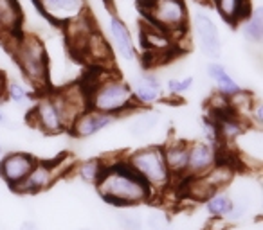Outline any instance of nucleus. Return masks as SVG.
<instances>
[{"label": "nucleus", "mask_w": 263, "mask_h": 230, "mask_svg": "<svg viewBox=\"0 0 263 230\" xmlns=\"http://www.w3.org/2000/svg\"><path fill=\"white\" fill-rule=\"evenodd\" d=\"M96 191L114 207H139L154 200L146 183L124 164V160H105V171L96 183Z\"/></svg>", "instance_id": "1"}, {"label": "nucleus", "mask_w": 263, "mask_h": 230, "mask_svg": "<svg viewBox=\"0 0 263 230\" xmlns=\"http://www.w3.org/2000/svg\"><path fill=\"white\" fill-rule=\"evenodd\" d=\"M87 92V104L90 110L119 117L123 113L136 112L139 106L134 101L130 85L123 77L110 72L96 74L88 85H83Z\"/></svg>", "instance_id": "2"}, {"label": "nucleus", "mask_w": 263, "mask_h": 230, "mask_svg": "<svg viewBox=\"0 0 263 230\" xmlns=\"http://www.w3.org/2000/svg\"><path fill=\"white\" fill-rule=\"evenodd\" d=\"M8 41L24 79L34 90H47L51 85V58L40 38L31 33H20Z\"/></svg>", "instance_id": "3"}, {"label": "nucleus", "mask_w": 263, "mask_h": 230, "mask_svg": "<svg viewBox=\"0 0 263 230\" xmlns=\"http://www.w3.org/2000/svg\"><path fill=\"white\" fill-rule=\"evenodd\" d=\"M123 160L132 171L146 183V187L152 191L154 198L166 194V191L170 187H173V176L168 171V168H166L162 150L159 144H150V146L134 150Z\"/></svg>", "instance_id": "4"}, {"label": "nucleus", "mask_w": 263, "mask_h": 230, "mask_svg": "<svg viewBox=\"0 0 263 230\" xmlns=\"http://www.w3.org/2000/svg\"><path fill=\"white\" fill-rule=\"evenodd\" d=\"M141 9L146 15L148 22L161 27L162 31L179 41L190 26V13L184 0H141Z\"/></svg>", "instance_id": "5"}, {"label": "nucleus", "mask_w": 263, "mask_h": 230, "mask_svg": "<svg viewBox=\"0 0 263 230\" xmlns=\"http://www.w3.org/2000/svg\"><path fill=\"white\" fill-rule=\"evenodd\" d=\"M234 176V169L229 162H218L209 173L195 178L180 180V198H186L195 203L205 201L216 191H223L231 185Z\"/></svg>", "instance_id": "6"}, {"label": "nucleus", "mask_w": 263, "mask_h": 230, "mask_svg": "<svg viewBox=\"0 0 263 230\" xmlns=\"http://www.w3.org/2000/svg\"><path fill=\"white\" fill-rule=\"evenodd\" d=\"M29 122L34 130L47 133V135H60V133L69 130V122H67L52 92L42 95V97H38V101L33 102Z\"/></svg>", "instance_id": "7"}, {"label": "nucleus", "mask_w": 263, "mask_h": 230, "mask_svg": "<svg viewBox=\"0 0 263 230\" xmlns=\"http://www.w3.org/2000/svg\"><path fill=\"white\" fill-rule=\"evenodd\" d=\"M65 160L67 158H54V160H36V165L31 169L27 178L13 191L24 194H38L47 191L54 185L56 180L62 178L65 173Z\"/></svg>", "instance_id": "8"}, {"label": "nucleus", "mask_w": 263, "mask_h": 230, "mask_svg": "<svg viewBox=\"0 0 263 230\" xmlns=\"http://www.w3.org/2000/svg\"><path fill=\"white\" fill-rule=\"evenodd\" d=\"M218 162H222L218 146H213V144L204 142V140H191L190 151H187V168L184 178H195V176L205 175Z\"/></svg>", "instance_id": "9"}, {"label": "nucleus", "mask_w": 263, "mask_h": 230, "mask_svg": "<svg viewBox=\"0 0 263 230\" xmlns=\"http://www.w3.org/2000/svg\"><path fill=\"white\" fill-rule=\"evenodd\" d=\"M193 29L202 54L211 61H216L222 56V40H220V33L215 20L205 13L197 11L193 16Z\"/></svg>", "instance_id": "10"}, {"label": "nucleus", "mask_w": 263, "mask_h": 230, "mask_svg": "<svg viewBox=\"0 0 263 230\" xmlns=\"http://www.w3.org/2000/svg\"><path fill=\"white\" fill-rule=\"evenodd\" d=\"M36 160L38 158L26 151H9L0 158V178L4 180L6 185L15 189L27 178L31 169L36 165Z\"/></svg>", "instance_id": "11"}, {"label": "nucleus", "mask_w": 263, "mask_h": 230, "mask_svg": "<svg viewBox=\"0 0 263 230\" xmlns=\"http://www.w3.org/2000/svg\"><path fill=\"white\" fill-rule=\"evenodd\" d=\"M33 4L38 8L42 16L58 26H63L87 11L85 0H33Z\"/></svg>", "instance_id": "12"}, {"label": "nucleus", "mask_w": 263, "mask_h": 230, "mask_svg": "<svg viewBox=\"0 0 263 230\" xmlns=\"http://www.w3.org/2000/svg\"><path fill=\"white\" fill-rule=\"evenodd\" d=\"M130 90L134 95V101L139 108H150L155 102L162 99V83L154 72H141L137 76L132 77Z\"/></svg>", "instance_id": "13"}, {"label": "nucleus", "mask_w": 263, "mask_h": 230, "mask_svg": "<svg viewBox=\"0 0 263 230\" xmlns=\"http://www.w3.org/2000/svg\"><path fill=\"white\" fill-rule=\"evenodd\" d=\"M162 150V157H164L166 168L172 173L173 176V183L180 182L186 175V168H187V151H190V142L180 137L177 139H170L166 140L161 146Z\"/></svg>", "instance_id": "14"}, {"label": "nucleus", "mask_w": 263, "mask_h": 230, "mask_svg": "<svg viewBox=\"0 0 263 230\" xmlns=\"http://www.w3.org/2000/svg\"><path fill=\"white\" fill-rule=\"evenodd\" d=\"M114 121H116V117H112V115L88 108L74 119L69 130L76 139H90V137L101 133L103 130H106L108 126H112Z\"/></svg>", "instance_id": "15"}, {"label": "nucleus", "mask_w": 263, "mask_h": 230, "mask_svg": "<svg viewBox=\"0 0 263 230\" xmlns=\"http://www.w3.org/2000/svg\"><path fill=\"white\" fill-rule=\"evenodd\" d=\"M108 33H110V40H112L114 47H116L117 54L121 56V59H123V61H134L137 56L134 36H132L128 26L119 16H110Z\"/></svg>", "instance_id": "16"}, {"label": "nucleus", "mask_w": 263, "mask_h": 230, "mask_svg": "<svg viewBox=\"0 0 263 230\" xmlns=\"http://www.w3.org/2000/svg\"><path fill=\"white\" fill-rule=\"evenodd\" d=\"M141 40H143L144 49L154 56H166L175 49L173 38L166 31H162L161 27L154 26L152 22H146L143 26Z\"/></svg>", "instance_id": "17"}, {"label": "nucleus", "mask_w": 263, "mask_h": 230, "mask_svg": "<svg viewBox=\"0 0 263 230\" xmlns=\"http://www.w3.org/2000/svg\"><path fill=\"white\" fill-rule=\"evenodd\" d=\"M22 20L24 15L18 0H0V36L6 40L18 36Z\"/></svg>", "instance_id": "18"}, {"label": "nucleus", "mask_w": 263, "mask_h": 230, "mask_svg": "<svg viewBox=\"0 0 263 230\" xmlns=\"http://www.w3.org/2000/svg\"><path fill=\"white\" fill-rule=\"evenodd\" d=\"M220 18L229 26H240L252 13L251 0H209Z\"/></svg>", "instance_id": "19"}, {"label": "nucleus", "mask_w": 263, "mask_h": 230, "mask_svg": "<svg viewBox=\"0 0 263 230\" xmlns=\"http://www.w3.org/2000/svg\"><path fill=\"white\" fill-rule=\"evenodd\" d=\"M205 76H208V79L213 81L216 92L222 94L223 97H233L234 94L241 90L238 81L231 76L226 65H222L220 61H209L208 67H205Z\"/></svg>", "instance_id": "20"}, {"label": "nucleus", "mask_w": 263, "mask_h": 230, "mask_svg": "<svg viewBox=\"0 0 263 230\" xmlns=\"http://www.w3.org/2000/svg\"><path fill=\"white\" fill-rule=\"evenodd\" d=\"M161 122V113L152 108H137L136 115L130 121V135L136 139H146L155 132V128Z\"/></svg>", "instance_id": "21"}, {"label": "nucleus", "mask_w": 263, "mask_h": 230, "mask_svg": "<svg viewBox=\"0 0 263 230\" xmlns=\"http://www.w3.org/2000/svg\"><path fill=\"white\" fill-rule=\"evenodd\" d=\"M81 58L88 59L92 63H110L112 61V49L106 44V40L96 31L90 38H88L87 45H85Z\"/></svg>", "instance_id": "22"}, {"label": "nucleus", "mask_w": 263, "mask_h": 230, "mask_svg": "<svg viewBox=\"0 0 263 230\" xmlns=\"http://www.w3.org/2000/svg\"><path fill=\"white\" fill-rule=\"evenodd\" d=\"M72 171L76 173V176L83 183L96 187V183L99 182V178H101L103 171H105V160H103V158H99V157L85 158V160H81V162H78V164H74Z\"/></svg>", "instance_id": "23"}, {"label": "nucleus", "mask_w": 263, "mask_h": 230, "mask_svg": "<svg viewBox=\"0 0 263 230\" xmlns=\"http://www.w3.org/2000/svg\"><path fill=\"white\" fill-rule=\"evenodd\" d=\"M241 34L249 45H259L263 41V13L261 8L252 9V13L240 24Z\"/></svg>", "instance_id": "24"}, {"label": "nucleus", "mask_w": 263, "mask_h": 230, "mask_svg": "<svg viewBox=\"0 0 263 230\" xmlns=\"http://www.w3.org/2000/svg\"><path fill=\"white\" fill-rule=\"evenodd\" d=\"M205 211L211 218H222L227 219V216L231 214V208H233V200H231V194L223 191H216L215 194L208 198L204 201Z\"/></svg>", "instance_id": "25"}, {"label": "nucleus", "mask_w": 263, "mask_h": 230, "mask_svg": "<svg viewBox=\"0 0 263 230\" xmlns=\"http://www.w3.org/2000/svg\"><path fill=\"white\" fill-rule=\"evenodd\" d=\"M8 97L16 106H27L31 102H34V94L20 79H8V83H6V99Z\"/></svg>", "instance_id": "26"}, {"label": "nucleus", "mask_w": 263, "mask_h": 230, "mask_svg": "<svg viewBox=\"0 0 263 230\" xmlns=\"http://www.w3.org/2000/svg\"><path fill=\"white\" fill-rule=\"evenodd\" d=\"M114 219L123 230H143L144 226L143 216L134 211V207H121V211L114 214Z\"/></svg>", "instance_id": "27"}, {"label": "nucleus", "mask_w": 263, "mask_h": 230, "mask_svg": "<svg viewBox=\"0 0 263 230\" xmlns=\"http://www.w3.org/2000/svg\"><path fill=\"white\" fill-rule=\"evenodd\" d=\"M193 85H195V77L193 76L170 77L166 90H168L172 95H175V97H180V95L187 94V92H190L191 88H193Z\"/></svg>", "instance_id": "28"}, {"label": "nucleus", "mask_w": 263, "mask_h": 230, "mask_svg": "<svg viewBox=\"0 0 263 230\" xmlns=\"http://www.w3.org/2000/svg\"><path fill=\"white\" fill-rule=\"evenodd\" d=\"M146 226L150 230H173L168 214L162 211H150L146 216Z\"/></svg>", "instance_id": "29"}, {"label": "nucleus", "mask_w": 263, "mask_h": 230, "mask_svg": "<svg viewBox=\"0 0 263 230\" xmlns=\"http://www.w3.org/2000/svg\"><path fill=\"white\" fill-rule=\"evenodd\" d=\"M6 83H8V77L0 72V104L6 101Z\"/></svg>", "instance_id": "30"}, {"label": "nucleus", "mask_w": 263, "mask_h": 230, "mask_svg": "<svg viewBox=\"0 0 263 230\" xmlns=\"http://www.w3.org/2000/svg\"><path fill=\"white\" fill-rule=\"evenodd\" d=\"M20 230H38V226H36V223H33V221H24Z\"/></svg>", "instance_id": "31"}, {"label": "nucleus", "mask_w": 263, "mask_h": 230, "mask_svg": "<svg viewBox=\"0 0 263 230\" xmlns=\"http://www.w3.org/2000/svg\"><path fill=\"white\" fill-rule=\"evenodd\" d=\"M6 124H9V119H8V115H6L4 110L0 108V126H6Z\"/></svg>", "instance_id": "32"}, {"label": "nucleus", "mask_w": 263, "mask_h": 230, "mask_svg": "<svg viewBox=\"0 0 263 230\" xmlns=\"http://www.w3.org/2000/svg\"><path fill=\"white\" fill-rule=\"evenodd\" d=\"M0 157H2V142H0Z\"/></svg>", "instance_id": "33"}, {"label": "nucleus", "mask_w": 263, "mask_h": 230, "mask_svg": "<svg viewBox=\"0 0 263 230\" xmlns=\"http://www.w3.org/2000/svg\"><path fill=\"white\" fill-rule=\"evenodd\" d=\"M78 230H90V228H78Z\"/></svg>", "instance_id": "34"}]
</instances>
